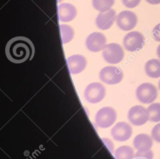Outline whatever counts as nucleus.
Masks as SVG:
<instances>
[{
  "label": "nucleus",
  "mask_w": 160,
  "mask_h": 159,
  "mask_svg": "<svg viewBox=\"0 0 160 159\" xmlns=\"http://www.w3.org/2000/svg\"><path fill=\"white\" fill-rule=\"evenodd\" d=\"M34 46L32 41L24 36H17L10 39L5 49L7 58L12 63L21 64L31 60L34 55Z\"/></svg>",
  "instance_id": "f257e3e1"
},
{
  "label": "nucleus",
  "mask_w": 160,
  "mask_h": 159,
  "mask_svg": "<svg viewBox=\"0 0 160 159\" xmlns=\"http://www.w3.org/2000/svg\"><path fill=\"white\" fill-rule=\"evenodd\" d=\"M117 113L116 110L110 107H104L100 108L96 114L95 123L102 128L111 127L116 120Z\"/></svg>",
  "instance_id": "f03ea898"
},
{
  "label": "nucleus",
  "mask_w": 160,
  "mask_h": 159,
  "mask_svg": "<svg viewBox=\"0 0 160 159\" xmlns=\"http://www.w3.org/2000/svg\"><path fill=\"white\" fill-rule=\"evenodd\" d=\"M158 90L152 84L145 82L139 85L136 90L138 100L145 104L153 102L158 97Z\"/></svg>",
  "instance_id": "7ed1b4c3"
},
{
  "label": "nucleus",
  "mask_w": 160,
  "mask_h": 159,
  "mask_svg": "<svg viewBox=\"0 0 160 159\" xmlns=\"http://www.w3.org/2000/svg\"><path fill=\"white\" fill-rule=\"evenodd\" d=\"M106 95V89L99 82H92L85 89L84 96L86 101L90 104L100 102Z\"/></svg>",
  "instance_id": "20e7f679"
},
{
  "label": "nucleus",
  "mask_w": 160,
  "mask_h": 159,
  "mask_svg": "<svg viewBox=\"0 0 160 159\" xmlns=\"http://www.w3.org/2000/svg\"><path fill=\"white\" fill-rule=\"evenodd\" d=\"M102 56L106 62L111 64L120 62L124 58V53L122 47L117 43L106 44L102 51Z\"/></svg>",
  "instance_id": "39448f33"
},
{
  "label": "nucleus",
  "mask_w": 160,
  "mask_h": 159,
  "mask_svg": "<svg viewBox=\"0 0 160 159\" xmlns=\"http://www.w3.org/2000/svg\"><path fill=\"white\" fill-rule=\"evenodd\" d=\"M100 80L108 85L119 84L123 79L122 71L115 66H106L99 72Z\"/></svg>",
  "instance_id": "423d86ee"
},
{
  "label": "nucleus",
  "mask_w": 160,
  "mask_h": 159,
  "mask_svg": "<svg viewBox=\"0 0 160 159\" xmlns=\"http://www.w3.org/2000/svg\"><path fill=\"white\" fill-rule=\"evenodd\" d=\"M144 44V37L138 31H131L128 33L123 39V46L126 50L135 52L142 48Z\"/></svg>",
  "instance_id": "0eeeda50"
},
{
  "label": "nucleus",
  "mask_w": 160,
  "mask_h": 159,
  "mask_svg": "<svg viewBox=\"0 0 160 159\" xmlns=\"http://www.w3.org/2000/svg\"><path fill=\"white\" fill-rule=\"evenodd\" d=\"M116 24L122 31H128L134 29L138 23L136 14L130 11H122L116 16Z\"/></svg>",
  "instance_id": "6e6552de"
},
{
  "label": "nucleus",
  "mask_w": 160,
  "mask_h": 159,
  "mask_svg": "<svg viewBox=\"0 0 160 159\" xmlns=\"http://www.w3.org/2000/svg\"><path fill=\"white\" fill-rule=\"evenodd\" d=\"M128 118L134 125L141 126L145 124L149 120L146 109L142 105H134L128 111Z\"/></svg>",
  "instance_id": "1a4fd4ad"
},
{
  "label": "nucleus",
  "mask_w": 160,
  "mask_h": 159,
  "mask_svg": "<svg viewBox=\"0 0 160 159\" xmlns=\"http://www.w3.org/2000/svg\"><path fill=\"white\" fill-rule=\"evenodd\" d=\"M106 42V38L103 34L99 32H94L87 37L86 46L90 51L97 52L104 49Z\"/></svg>",
  "instance_id": "9d476101"
},
{
  "label": "nucleus",
  "mask_w": 160,
  "mask_h": 159,
  "mask_svg": "<svg viewBox=\"0 0 160 159\" xmlns=\"http://www.w3.org/2000/svg\"><path fill=\"white\" fill-rule=\"evenodd\" d=\"M112 138L118 142H125L130 138L132 133V127L126 122H118L111 130Z\"/></svg>",
  "instance_id": "9b49d317"
},
{
  "label": "nucleus",
  "mask_w": 160,
  "mask_h": 159,
  "mask_svg": "<svg viewBox=\"0 0 160 159\" xmlns=\"http://www.w3.org/2000/svg\"><path fill=\"white\" fill-rule=\"evenodd\" d=\"M67 65L71 74H78L82 72L87 65V60L84 56L79 54L71 55L67 59Z\"/></svg>",
  "instance_id": "f8f14e48"
},
{
  "label": "nucleus",
  "mask_w": 160,
  "mask_h": 159,
  "mask_svg": "<svg viewBox=\"0 0 160 159\" xmlns=\"http://www.w3.org/2000/svg\"><path fill=\"white\" fill-rule=\"evenodd\" d=\"M116 18V12L114 9H109L104 12H100L96 17V24L101 30L109 29Z\"/></svg>",
  "instance_id": "ddd939ff"
},
{
  "label": "nucleus",
  "mask_w": 160,
  "mask_h": 159,
  "mask_svg": "<svg viewBox=\"0 0 160 159\" xmlns=\"http://www.w3.org/2000/svg\"><path fill=\"white\" fill-rule=\"evenodd\" d=\"M58 17L62 22H69L73 20L77 14V10L74 6L70 3L60 4L58 7Z\"/></svg>",
  "instance_id": "4468645a"
},
{
  "label": "nucleus",
  "mask_w": 160,
  "mask_h": 159,
  "mask_svg": "<svg viewBox=\"0 0 160 159\" xmlns=\"http://www.w3.org/2000/svg\"><path fill=\"white\" fill-rule=\"evenodd\" d=\"M153 145L152 138L145 133L137 135L133 140L134 147L138 151H147L151 149Z\"/></svg>",
  "instance_id": "2eb2a0df"
},
{
  "label": "nucleus",
  "mask_w": 160,
  "mask_h": 159,
  "mask_svg": "<svg viewBox=\"0 0 160 159\" xmlns=\"http://www.w3.org/2000/svg\"><path fill=\"white\" fill-rule=\"evenodd\" d=\"M144 70L146 75L151 78L160 77V60L156 59L148 60L145 64Z\"/></svg>",
  "instance_id": "dca6fc26"
},
{
  "label": "nucleus",
  "mask_w": 160,
  "mask_h": 159,
  "mask_svg": "<svg viewBox=\"0 0 160 159\" xmlns=\"http://www.w3.org/2000/svg\"><path fill=\"white\" fill-rule=\"evenodd\" d=\"M114 155L116 159H133L134 152L130 146L122 145L115 150Z\"/></svg>",
  "instance_id": "f3484780"
},
{
  "label": "nucleus",
  "mask_w": 160,
  "mask_h": 159,
  "mask_svg": "<svg viewBox=\"0 0 160 159\" xmlns=\"http://www.w3.org/2000/svg\"><path fill=\"white\" fill-rule=\"evenodd\" d=\"M149 120L152 122L160 121V103H152L146 108Z\"/></svg>",
  "instance_id": "a211bd4d"
},
{
  "label": "nucleus",
  "mask_w": 160,
  "mask_h": 159,
  "mask_svg": "<svg viewBox=\"0 0 160 159\" xmlns=\"http://www.w3.org/2000/svg\"><path fill=\"white\" fill-rule=\"evenodd\" d=\"M61 41L62 44L70 42L74 37V32L72 27L68 24H61L59 26Z\"/></svg>",
  "instance_id": "6ab92c4d"
},
{
  "label": "nucleus",
  "mask_w": 160,
  "mask_h": 159,
  "mask_svg": "<svg viewBox=\"0 0 160 159\" xmlns=\"http://www.w3.org/2000/svg\"><path fill=\"white\" fill-rule=\"evenodd\" d=\"M114 2L115 0H92V3L96 10L100 12H104L111 9Z\"/></svg>",
  "instance_id": "aec40b11"
},
{
  "label": "nucleus",
  "mask_w": 160,
  "mask_h": 159,
  "mask_svg": "<svg viewBox=\"0 0 160 159\" xmlns=\"http://www.w3.org/2000/svg\"><path fill=\"white\" fill-rule=\"evenodd\" d=\"M153 157V152L151 150L147 151H138L134 155V157L138 159H152Z\"/></svg>",
  "instance_id": "412c9836"
},
{
  "label": "nucleus",
  "mask_w": 160,
  "mask_h": 159,
  "mask_svg": "<svg viewBox=\"0 0 160 159\" xmlns=\"http://www.w3.org/2000/svg\"><path fill=\"white\" fill-rule=\"evenodd\" d=\"M151 136L152 138L158 143H160V123L156 124L152 129Z\"/></svg>",
  "instance_id": "4be33fe9"
},
{
  "label": "nucleus",
  "mask_w": 160,
  "mask_h": 159,
  "mask_svg": "<svg viewBox=\"0 0 160 159\" xmlns=\"http://www.w3.org/2000/svg\"><path fill=\"white\" fill-rule=\"evenodd\" d=\"M122 2L126 7L134 8L139 5L141 0H122Z\"/></svg>",
  "instance_id": "5701e85b"
},
{
  "label": "nucleus",
  "mask_w": 160,
  "mask_h": 159,
  "mask_svg": "<svg viewBox=\"0 0 160 159\" xmlns=\"http://www.w3.org/2000/svg\"><path fill=\"white\" fill-rule=\"evenodd\" d=\"M152 36L153 39L158 42H160V23L154 26L152 31Z\"/></svg>",
  "instance_id": "b1692460"
},
{
  "label": "nucleus",
  "mask_w": 160,
  "mask_h": 159,
  "mask_svg": "<svg viewBox=\"0 0 160 159\" xmlns=\"http://www.w3.org/2000/svg\"><path fill=\"white\" fill-rule=\"evenodd\" d=\"M145 1L149 4H152V5H156V4H160V0H145Z\"/></svg>",
  "instance_id": "393cba45"
},
{
  "label": "nucleus",
  "mask_w": 160,
  "mask_h": 159,
  "mask_svg": "<svg viewBox=\"0 0 160 159\" xmlns=\"http://www.w3.org/2000/svg\"><path fill=\"white\" fill-rule=\"evenodd\" d=\"M156 54L158 57L160 59V44L158 46V48H157V51H156Z\"/></svg>",
  "instance_id": "a878e982"
},
{
  "label": "nucleus",
  "mask_w": 160,
  "mask_h": 159,
  "mask_svg": "<svg viewBox=\"0 0 160 159\" xmlns=\"http://www.w3.org/2000/svg\"><path fill=\"white\" fill-rule=\"evenodd\" d=\"M159 89L160 90V80H159Z\"/></svg>",
  "instance_id": "bb28decb"
},
{
  "label": "nucleus",
  "mask_w": 160,
  "mask_h": 159,
  "mask_svg": "<svg viewBox=\"0 0 160 159\" xmlns=\"http://www.w3.org/2000/svg\"><path fill=\"white\" fill-rule=\"evenodd\" d=\"M62 1V0H58V2H60Z\"/></svg>",
  "instance_id": "cd10ccee"
},
{
  "label": "nucleus",
  "mask_w": 160,
  "mask_h": 159,
  "mask_svg": "<svg viewBox=\"0 0 160 159\" xmlns=\"http://www.w3.org/2000/svg\"><path fill=\"white\" fill-rule=\"evenodd\" d=\"M133 159H138V158H135V157H134V158Z\"/></svg>",
  "instance_id": "c85d7f7f"
}]
</instances>
